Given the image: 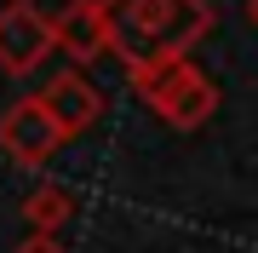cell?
<instances>
[{"label":"cell","instance_id":"cell-6","mask_svg":"<svg viewBox=\"0 0 258 253\" xmlns=\"http://www.w3.org/2000/svg\"><path fill=\"white\" fill-rule=\"evenodd\" d=\"M40 104L57 115V127H63V138H86L98 121H103V92L92 86V75L86 69H63V75H52L46 86H40Z\"/></svg>","mask_w":258,"mask_h":253},{"label":"cell","instance_id":"cell-3","mask_svg":"<svg viewBox=\"0 0 258 253\" xmlns=\"http://www.w3.org/2000/svg\"><path fill=\"white\" fill-rule=\"evenodd\" d=\"M57 52V23L35 0H6L0 6V69L6 75H35Z\"/></svg>","mask_w":258,"mask_h":253},{"label":"cell","instance_id":"cell-1","mask_svg":"<svg viewBox=\"0 0 258 253\" xmlns=\"http://www.w3.org/2000/svg\"><path fill=\"white\" fill-rule=\"evenodd\" d=\"M115 12V58L126 75H149L161 64L189 58L212 29V0H109Z\"/></svg>","mask_w":258,"mask_h":253},{"label":"cell","instance_id":"cell-7","mask_svg":"<svg viewBox=\"0 0 258 253\" xmlns=\"http://www.w3.org/2000/svg\"><path fill=\"white\" fill-rule=\"evenodd\" d=\"M69 213H75V196H69L63 184H57V178H40V184L23 196V225H29V230H46V236H57V230L69 225Z\"/></svg>","mask_w":258,"mask_h":253},{"label":"cell","instance_id":"cell-5","mask_svg":"<svg viewBox=\"0 0 258 253\" xmlns=\"http://www.w3.org/2000/svg\"><path fill=\"white\" fill-rule=\"evenodd\" d=\"M52 23H57V52H63L75 69H92L98 58L115 52V12H109V0H69V6L52 12Z\"/></svg>","mask_w":258,"mask_h":253},{"label":"cell","instance_id":"cell-8","mask_svg":"<svg viewBox=\"0 0 258 253\" xmlns=\"http://www.w3.org/2000/svg\"><path fill=\"white\" fill-rule=\"evenodd\" d=\"M12 253H63V242H57V236H46V230H29Z\"/></svg>","mask_w":258,"mask_h":253},{"label":"cell","instance_id":"cell-2","mask_svg":"<svg viewBox=\"0 0 258 253\" xmlns=\"http://www.w3.org/2000/svg\"><path fill=\"white\" fill-rule=\"evenodd\" d=\"M132 86H138V98L172 132H201L212 115H218V86H212V75L201 64H189V58L161 64V69H149V75H132Z\"/></svg>","mask_w":258,"mask_h":253},{"label":"cell","instance_id":"cell-9","mask_svg":"<svg viewBox=\"0 0 258 253\" xmlns=\"http://www.w3.org/2000/svg\"><path fill=\"white\" fill-rule=\"evenodd\" d=\"M247 12H252V23H258V0H247Z\"/></svg>","mask_w":258,"mask_h":253},{"label":"cell","instance_id":"cell-4","mask_svg":"<svg viewBox=\"0 0 258 253\" xmlns=\"http://www.w3.org/2000/svg\"><path fill=\"white\" fill-rule=\"evenodd\" d=\"M63 144H69V138H63V127H57V115L40 104V92L18 98L6 115H0V150L18 161L23 173H40Z\"/></svg>","mask_w":258,"mask_h":253}]
</instances>
